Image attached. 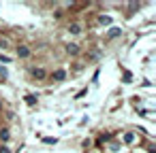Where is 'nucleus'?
<instances>
[{
	"instance_id": "obj_4",
	"label": "nucleus",
	"mask_w": 156,
	"mask_h": 153,
	"mask_svg": "<svg viewBox=\"0 0 156 153\" xmlns=\"http://www.w3.org/2000/svg\"><path fill=\"white\" fill-rule=\"evenodd\" d=\"M69 32H71V34H75V36H77V34H81V32H83V26H81V24H79V22H73V24H71V26H69Z\"/></svg>"
},
{
	"instance_id": "obj_15",
	"label": "nucleus",
	"mask_w": 156,
	"mask_h": 153,
	"mask_svg": "<svg viewBox=\"0 0 156 153\" xmlns=\"http://www.w3.org/2000/svg\"><path fill=\"white\" fill-rule=\"evenodd\" d=\"M2 106H5V104H2V100H0V111H2Z\"/></svg>"
},
{
	"instance_id": "obj_10",
	"label": "nucleus",
	"mask_w": 156,
	"mask_h": 153,
	"mask_svg": "<svg viewBox=\"0 0 156 153\" xmlns=\"http://www.w3.org/2000/svg\"><path fill=\"white\" fill-rule=\"evenodd\" d=\"M98 24L107 26V24H111V17H107V15H101V17H98Z\"/></svg>"
},
{
	"instance_id": "obj_14",
	"label": "nucleus",
	"mask_w": 156,
	"mask_h": 153,
	"mask_svg": "<svg viewBox=\"0 0 156 153\" xmlns=\"http://www.w3.org/2000/svg\"><path fill=\"white\" fill-rule=\"evenodd\" d=\"M0 75H2V77H7V68H5V66H0Z\"/></svg>"
},
{
	"instance_id": "obj_6",
	"label": "nucleus",
	"mask_w": 156,
	"mask_h": 153,
	"mask_svg": "<svg viewBox=\"0 0 156 153\" xmlns=\"http://www.w3.org/2000/svg\"><path fill=\"white\" fill-rule=\"evenodd\" d=\"M66 53L69 55H79V45L77 43H69L66 45Z\"/></svg>"
},
{
	"instance_id": "obj_5",
	"label": "nucleus",
	"mask_w": 156,
	"mask_h": 153,
	"mask_svg": "<svg viewBox=\"0 0 156 153\" xmlns=\"http://www.w3.org/2000/svg\"><path fill=\"white\" fill-rule=\"evenodd\" d=\"M51 79H54V81H64V79H66V70H64V68L54 70V72H51Z\"/></svg>"
},
{
	"instance_id": "obj_2",
	"label": "nucleus",
	"mask_w": 156,
	"mask_h": 153,
	"mask_svg": "<svg viewBox=\"0 0 156 153\" xmlns=\"http://www.w3.org/2000/svg\"><path fill=\"white\" fill-rule=\"evenodd\" d=\"M30 75H32L34 79H39V81L47 79V70H45L43 66H37V68H32V70H30Z\"/></svg>"
},
{
	"instance_id": "obj_7",
	"label": "nucleus",
	"mask_w": 156,
	"mask_h": 153,
	"mask_svg": "<svg viewBox=\"0 0 156 153\" xmlns=\"http://www.w3.org/2000/svg\"><path fill=\"white\" fill-rule=\"evenodd\" d=\"M120 34H122V30H120V28H111V30L107 32V36H109V38H118Z\"/></svg>"
},
{
	"instance_id": "obj_11",
	"label": "nucleus",
	"mask_w": 156,
	"mask_h": 153,
	"mask_svg": "<svg viewBox=\"0 0 156 153\" xmlns=\"http://www.w3.org/2000/svg\"><path fill=\"white\" fill-rule=\"evenodd\" d=\"M0 62H5V64H11V62H13V58H9V55H2V53H0Z\"/></svg>"
},
{
	"instance_id": "obj_13",
	"label": "nucleus",
	"mask_w": 156,
	"mask_h": 153,
	"mask_svg": "<svg viewBox=\"0 0 156 153\" xmlns=\"http://www.w3.org/2000/svg\"><path fill=\"white\" fill-rule=\"evenodd\" d=\"M0 47H2V49L9 47V41H7V38H0Z\"/></svg>"
},
{
	"instance_id": "obj_12",
	"label": "nucleus",
	"mask_w": 156,
	"mask_h": 153,
	"mask_svg": "<svg viewBox=\"0 0 156 153\" xmlns=\"http://www.w3.org/2000/svg\"><path fill=\"white\" fill-rule=\"evenodd\" d=\"M0 153H11V149L7 145H0Z\"/></svg>"
},
{
	"instance_id": "obj_9",
	"label": "nucleus",
	"mask_w": 156,
	"mask_h": 153,
	"mask_svg": "<svg viewBox=\"0 0 156 153\" xmlns=\"http://www.w3.org/2000/svg\"><path fill=\"white\" fill-rule=\"evenodd\" d=\"M124 142H126V145H133V142H135V134H133V132H126V134H124Z\"/></svg>"
},
{
	"instance_id": "obj_3",
	"label": "nucleus",
	"mask_w": 156,
	"mask_h": 153,
	"mask_svg": "<svg viewBox=\"0 0 156 153\" xmlns=\"http://www.w3.org/2000/svg\"><path fill=\"white\" fill-rule=\"evenodd\" d=\"M11 140V132L9 128H0V145H7Z\"/></svg>"
},
{
	"instance_id": "obj_8",
	"label": "nucleus",
	"mask_w": 156,
	"mask_h": 153,
	"mask_svg": "<svg viewBox=\"0 0 156 153\" xmlns=\"http://www.w3.org/2000/svg\"><path fill=\"white\" fill-rule=\"evenodd\" d=\"M24 100H26V104H28V106H34V104H37V96H34V94H28Z\"/></svg>"
},
{
	"instance_id": "obj_1",
	"label": "nucleus",
	"mask_w": 156,
	"mask_h": 153,
	"mask_svg": "<svg viewBox=\"0 0 156 153\" xmlns=\"http://www.w3.org/2000/svg\"><path fill=\"white\" fill-rule=\"evenodd\" d=\"M15 53H17V58H20V60H28V58L32 55V51H30V47H28V45H17Z\"/></svg>"
}]
</instances>
